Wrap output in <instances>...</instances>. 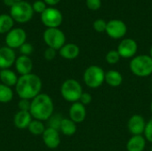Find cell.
Here are the masks:
<instances>
[{"instance_id": "cell-1", "label": "cell", "mask_w": 152, "mask_h": 151, "mask_svg": "<svg viewBox=\"0 0 152 151\" xmlns=\"http://www.w3.org/2000/svg\"><path fill=\"white\" fill-rule=\"evenodd\" d=\"M42 85L41 78L37 75L30 73L20 76L18 78L15 85V92L20 99L31 101L41 93Z\"/></svg>"}, {"instance_id": "cell-2", "label": "cell", "mask_w": 152, "mask_h": 151, "mask_svg": "<svg viewBox=\"0 0 152 151\" xmlns=\"http://www.w3.org/2000/svg\"><path fill=\"white\" fill-rule=\"evenodd\" d=\"M54 105L52 98L46 93H40L31 100L29 113L33 119L47 121L53 115Z\"/></svg>"}, {"instance_id": "cell-3", "label": "cell", "mask_w": 152, "mask_h": 151, "mask_svg": "<svg viewBox=\"0 0 152 151\" xmlns=\"http://www.w3.org/2000/svg\"><path fill=\"white\" fill-rule=\"evenodd\" d=\"M131 72L139 77H147L152 74V58L147 54L134 56L129 64Z\"/></svg>"}, {"instance_id": "cell-4", "label": "cell", "mask_w": 152, "mask_h": 151, "mask_svg": "<svg viewBox=\"0 0 152 151\" xmlns=\"http://www.w3.org/2000/svg\"><path fill=\"white\" fill-rule=\"evenodd\" d=\"M83 88L80 83L73 78L66 79L61 86V94L68 102H77L83 93Z\"/></svg>"}, {"instance_id": "cell-5", "label": "cell", "mask_w": 152, "mask_h": 151, "mask_svg": "<svg viewBox=\"0 0 152 151\" xmlns=\"http://www.w3.org/2000/svg\"><path fill=\"white\" fill-rule=\"evenodd\" d=\"M83 79L86 85L89 88H99L105 82V71L100 66L91 65L86 69Z\"/></svg>"}, {"instance_id": "cell-6", "label": "cell", "mask_w": 152, "mask_h": 151, "mask_svg": "<svg viewBox=\"0 0 152 151\" xmlns=\"http://www.w3.org/2000/svg\"><path fill=\"white\" fill-rule=\"evenodd\" d=\"M34 14L32 4L26 1L16 2L10 9V15L14 21L26 23L29 21Z\"/></svg>"}, {"instance_id": "cell-7", "label": "cell", "mask_w": 152, "mask_h": 151, "mask_svg": "<svg viewBox=\"0 0 152 151\" xmlns=\"http://www.w3.org/2000/svg\"><path fill=\"white\" fill-rule=\"evenodd\" d=\"M43 38L46 45L56 51L60 50L66 42V36L59 28H46L43 34Z\"/></svg>"}, {"instance_id": "cell-8", "label": "cell", "mask_w": 152, "mask_h": 151, "mask_svg": "<svg viewBox=\"0 0 152 151\" xmlns=\"http://www.w3.org/2000/svg\"><path fill=\"white\" fill-rule=\"evenodd\" d=\"M41 21L47 28H59L63 20L62 13L60 10L54 7H47L44 12L41 13Z\"/></svg>"}, {"instance_id": "cell-9", "label": "cell", "mask_w": 152, "mask_h": 151, "mask_svg": "<svg viewBox=\"0 0 152 151\" xmlns=\"http://www.w3.org/2000/svg\"><path fill=\"white\" fill-rule=\"evenodd\" d=\"M105 32L113 39H121L126 36L127 32V27L123 20L113 19L107 22Z\"/></svg>"}, {"instance_id": "cell-10", "label": "cell", "mask_w": 152, "mask_h": 151, "mask_svg": "<svg viewBox=\"0 0 152 151\" xmlns=\"http://www.w3.org/2000/svg\"><path fill=\"white\" fill-rule=\"evenodd\" d=\"M26 39L27 34L25 30L20 28H12L6 34L5 44L6 46L12 49H16L20 48L24 43H26Z\"/></svg>"}, {"instance_id": "cell-11", "label": "cell", "mask_w": 152, "mask_h": 151, "mask_svg": "<svg viewBox=\"0 0 152 151\" xmlns=\"http://www.w3.org/2000/svg\"><path fill=\"white\" fill-rule=\"evenodd\" d=\"M117 51L121 58L130 59L136 56L138 51V44L133 38H124L119 43Z\"/></svg>"}, {"instance_id": "cell-12", "label": "cell", "mask_w": 152, "mask_h": 151, "mask_svg": "<svg viewBox=\"0 0 152 151\" xmlns=\"http://www.w3.org/2000/svg\"><path fill=\"white\" fill-rule=\"evenodd\" d=\"M146 121L142 115H133L127 122V129L132 135H142L144 133Z\"/></svg>"}, {"instance_id": "cell-13", "label": "cell", "mask_w": 152, "mask_h": 151, "mask_svg": "<svg viewBox=\"0 0 152 151\" xmlns=\"http://www.w3.org/2000/svg\"><path fill=\"white\" fill-rule=\"evenodd\" d=\"M42 139L45 145L51 150H54L59 147L61 143V137L59 131L47 127L42 134Z\"/></svg>"}, {"instance_id": "cell-14", "label": "cell", "mask_w": 152, "mask_h": 151, "mask_svg": "<svg viewBox=\"0 0 152 151\" xmlns=\"http://www.w3.org/2000/svg\"><path fill=\"white\" fill-rule=\"evenodd\" d=\"M16 61V54L13 49L8 46L0 48V69H10Z\"/></svg>"}, {"instance_id": "cell-15", "label": "cell", "mask_w": 152, "mask_h": 151, "mask_svg": "<svg viewBox=\"0 0 152 151\" xmlns=\"http://www.w3.org/2000/svg\"><path fill=\"white\" fill-rule=\"evenodd\" d=\"M69 118L76 124H80L84 122V120L86 117V106L79 101L72 103L69 110Z\"/></svg>"}, {"instance_id": "cell-16", "label": "cell", "mask_w": 152, "mask_h": 151, "mask_svg": "<svg viewBox=\"0 0 152 151\" xmlns=\"http://www.w3.org/2000/svg\"><path fill=\"white\" fill-rule=\"evenodd\" d=\"M14 65H15L16 71L20 76H24V75H28V74L32 73L33 62L28 56L20 55L19 57L16 58Z\"/></svg>"}, {"instance_id": "cell-17", "label": "cell", "mask_w": 152, "mask_h": 151, "mask_svg": "<svg viewBox=\"0 0 152 151\" xmlns=\"http://www.w3.org/2000/svg\"><path fill=\"white\" fill-rule=\"evenodd\" d=\"M33 120V117L29 111H22L19 110L13 117V124L18 129H27Z\"/></svg>"}, {"instance_id": "cell-18", "label": "cell", "mask_w": 152, "mask_h": 151, "mask_svg": "<svg viewBox=\"0 0 152 151\" xmlns=\"http://www.w3.org/2000/svg\"><path fill=\"white\" fill-rule=\"evenodd\" d=\"M60 55L65 60H74L77 58L80 53V49L76 44H65L60 50Z\"/></svg>"}, {"instance_id": "cell-19", "label": "cell", "mask_w": 152, "mask_h": 151, "mask_svg": "<svg viewBox=\"0 0 152 151\" xmlns=\"http://www.w3.org/2000/svg\"><path fill=\"white\" fill-rule=\"evenodd\" d=\"M146 139L143 135H133L126 143L127 151H143L146 147Z\"/></svg>"}, {"instance_id": "cell-20", "label": "cell", "mask_w": 152, "mask_h": 151, "mask_svg": "<svg viewBox=\"0 0 152 151\" xmlns=\"http://www.w3.org/2000/svg\"><path fill=\"white\" fill-rule=\"evenodd\" d=\"M123 76L122 74L116 70L110 69L105 72V83L111 87H118L123 83Z\"/></svg>"}, {"instance_id": "cell-21", "label": "cell", "mask_w": 152, "mask_h": 151, "mask_svg": "<svg viewBox=\"0 0 152 151\" xmlns=\"http://www.w3.org/2000/svg\"><path fill=\"white\" fill-rule=\"evenodd\" d=\"M18 77L15 72L11 70L10 69H1L0 70V80L1 84L5 85L9 87L15 86L18 81Z\"/></svg>"}, {"instance_id": "cell-22", "label": "cell", "mask_w": 152, "mask_h": 151, "mask_svg": "<svg viewBox=\"0 0 152 151\" xmlns=\"http://www.w3.org/2000/svg\"><path fill=\"white\" fill-rule=\"evenodd\" d=\"M60 131L65 136H72L77 132V124L74 123L70 118H63Z\"/></svg>"}, {"instance_id": "cell-23", "label": "cell", "mask_w": 152, "mask_h": 151, "mask_svg": "<svg viewBox=\"0 0 152 151\" xmlns=\"http://www.w3.org/2000/svg\"><path fill=\"white\" fill-rule=\"evenodd\" d=\"M13 19L11 15L1 14L0 15V34H7L13 27Z\"/></svg>"}, {"instance_id": "cell-24", "label": "cell", "mask_w": 152, "mask_h": 151, "mask_svg": "<svg viewBox=\"0 0 152 151\" xmlns=\"http://www.w3.org/2000/svg\"><path fill=\"white\" fill-rule=\"evenodd\" d=\"M13 99V91L12 87L0 83V103H8Z\"/></svg>"}, {"instance_id": "cell-25", "label": "cell", "mask_w": 152, "mask_h": 151, "mask_svg": "<svg viewBox=\"0 0 152 151\" xmlns=\"http://www.w3.org/2000/svg\"><path fill=\"white\" fill-rule=\"evenodd\" d=\"M28 130L29 131V133L33 135L38 136V135H42L45 130V125L42 121L37 120V119H33L31 121V123L29 124Z\"/></svg>"}, {"instance_id": "cell-26", "label": "cell", "mask_w": 152, "mask_h": 151, "mask_svg": "<svg viewBox=\"0 0 152 151\" xmlns=\"http://www.w3.org/2000/svg\"><path fill=\"white\" fill-rule=\"evenodd\" d=\"M63 117L61 116V114H53L47 121H48V127L55 129L57 131H60L61 121Z\"/></svg>"}, {"instance_id": "cell-27", "label": "cell", "mask_w": 152, "mask_h": 151, "mask_svg": "<svg viewBox=\"0 0 152 151\" xmlns=\"http://www.w3.org/2000/svg\"><path fill=\"white\" fill-rule=\"evenodd\" d=\"M121 57L118 53V52L117 50H110L107 53L106 56H105V60L107 61L108 64L110 65H114L117 64L119 61H120Z\"/></svg>"}, {"instance_id": "cell-28", "label": "cell", "mask_w": 152, "mask_h": 151, "mask_svg": "<svg viewBox=\"0 0 152 151\" xmlns=\"http://www.w3.org/2000/svg\"><path fill=\"white\" fill-rule=\"evenodd\" d=\"M106 26H107V22L102 20V19H98L95 20L93 23V28L94 29L98 32V33H102L105 32L106 30Z\"/></svg>"}, {"instance_id": "cell-29", "label": "cell", "mask_w": 152, "mask_h": 151, "mask_svg": "<svg viewBox=\"0 0 152 151\" xmlns=\"http://www.w3.org/2000/svg\"><path fill=\"white\" fill-rule=\"evenodd\" d=\"M32 8H33V11L37 12V13H42L45 12V10L47 8L46 7V4L44 2V1H41V0H37L35 1L33 4H32Z\"/></svg>"}, {"instance_id": "cell-30", "label": "cell", "mask_w": 152, "mask_h": 151, "mask_svg": "<svg viewBox=\"0 0 152 151\" xmlns=\"http://www.w3.org/2000/svg\"><path fill=\"white\" fill-rule=\"evenodd\" d=\"M143 136L145 137L147 142L152 143V117L146 123Z\"/></svg>"}, {"instance_id": "cell-31", "label": "cell", "mask_w": 152, "mask_h": 151, "mask_svg": "<svg viewBox=\"0 0 152 151\" xmlns=\"http://www.w3.org/2000/svg\"><path fill=\"white\" fill-rule=\"evenodd\" d=\"M20 53H21V55H25V56H29L32 53H33V46L31 44L29 43H24L20 48Z\"/></svg>"}, {"instance_id": "cell-32", "label": "cell", "mask_w": 152, "mask_h": 151, "mask_svg": "<svg viewBox=\"0 0 152 151\" xmlns=\"http://www.w3.org/2000/svg\"><path fill=\"white\" fill-rule=\"evenodd\" d=\"M86 4L88 9L97 11L102 6V0H86Z\"/></svg>"}, {"instance_id": "cell-33", "label": "cell", "mask_w": 152, "mask_h": 151, "mask_svg": "<svg viewBox=\"0 0 152 151\" xmlns=\"http://www.w3.org/2000/svg\"><path fill=\"white\" fill-rule=\"evenodd\" d=\"M30 104H31V101L29 100H26V99H20L18 102V108L19 110H22V111H29L30 109Z\"/></svg>"}, {"instance_id": "cell-34", "label": "cell", "mask_w": 152, "mask_h": 151, "mask_svg": "<svg viewBox=\"0 0 152 151\" xmlns=\"http://www.w3.org/2000/svg\"><path fill=\"white\" fill-rule=\"evenodd\" d=\"M44 57L46 61H53L56 57V50L47 47L44 53Z\"/></svg>"}, {"instance_id": "cell-35", "label": "cell", "mask_w": 152, "mask_h": 151, "mask_svg": "<svg viewBox=\"0 0 152 151\" xmlns=\"http://www.w3.org/2000/svg\"><path fill=\"white\" fill-rule=\"evenodd\" d=\"M92 100H93V98H92V95L90 93H83L82 95H81V97H80V99H79V102H81L83 105L86 106V105L90 104L92 102Z\"/></svg>"}, {"instance_id": "cell-36", "label": "cell", "mask_w": 152, "mask_h": 151, "mask_svg": "<svg viewBox=\"0 0 152 151\" xmlns=\"http://www.w3.org/2000/svg\"><path fill=\"white\" fill-rule=\"evenodd\" d=\"M60 1L61 0H44V2L46 4H49L50 6H54V5H56L57 4H59L60 3Z\"/></svg>"}, {"instance_id": "cell-37", "label": "cell", "mask_w": 152, "mask_h": 151, "mask_svg": "<svg viewBox=\"0 0 152 151\" xmlns=\"http://www.w3.org/2000/svg\"><path fill=\"white\" fill-rule=\"evenodd\" d=\"M15 3L16 2L14 0H4V4L7 6H10V7H12Z\"/></svg>"}, {"instance_id": "cell-38", "label": "cell", "mask_w": 152, "mask_h": 151, "mask_svg": "<svg viewBox=\"0 0 152 151\" xmlns=\"http://www.w3.org/2000/svg\"><path fill=\"white\" fill-rule=\"evenodd\" d=\"M149 55L152 58V45L151 46V48H150V54H149Z\"/></svg>"}, {"instance_id": "cell-39", "label": "cell", "mask_w": 152, "mask_h": 151, "mask_svg": "<svg viewBox=\"0 0 152 151\" xmlns=\"http://www.w3.org/2000/svg\"><path fill=\"white\" fill-rule=\"evenodd\" d=\"M151 113H152V101H151Z\"/></svg>"}, {"instance_id": "cell-40", "label": "cell", "mask_w": 152, "mask_h": 151, "mask_svg": "<svg viewBox=\"0 0 152 151\" xmlns=\"http://www.w3.org/2000/svg\"><path fill=\"white\" fill-rule=\"evenodd\" d=\"M15 2H20V1H24V0H14Z\"/></svg>"}, {"instance_id": "cell-41", "label": "cell", "mask_w": 152, "mask_h": 151, "mask_svg": "<svg viewBox=\"0 0 152 151\" xmlns=\"http://www.w3.org/2000/svg\"><path fill=\"white\" fill-rule=\"evenodd\" d=\"M151 151H152V147H151Z\"/></svg>"}]
</instances>
